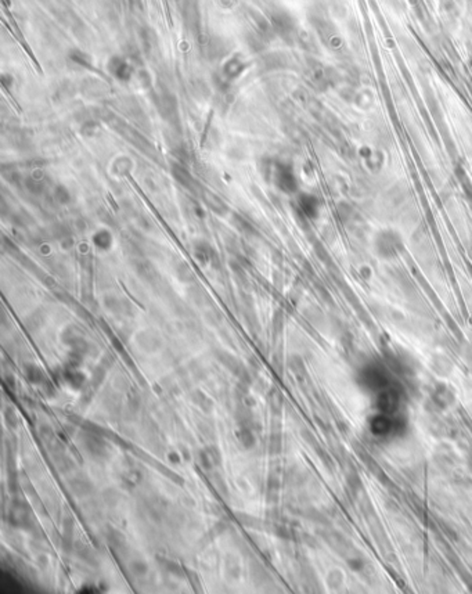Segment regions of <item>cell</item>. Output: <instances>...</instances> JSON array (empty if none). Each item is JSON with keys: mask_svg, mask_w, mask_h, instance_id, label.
I'll list each match as a JSON object with an SVG mask.
<instances>
[{"mask_svg": "<svg viewBox=\"0 0 472 594\" xmlns=\"http://www.w3.org/2000/svg\"><path fill=\"white\" fill-rule=\"evenodd\" d=\"M74 530H75V522L72 517H65V520L63 522V536L68 537V539H74Z\"/></svg>", "mask_w": 472, "mask_h": 594, "instance_id": "cell-22", "label": "cell"}, {"mask_svg": "<svg viewBox=\"0 0 472 594\" xmlns=\"http://www.w3.org/2000/svg\"><path fill=\"white\" fill-rule=\"evenodd\" d=\"M198 429H199V432L202 433L204 436H207V438H211V436H212V435L215 433L214 428L211 427V424H208V423H205V421H199Z\"/></svg>", "mask_w": 472, "mask_h": 594, "instance_id": "cell-29", "label": "cell"}, {"mask_svg": "<svg viewBox=\"0 0 472 594\" xmlns=\"http://www.w3.org/2000/svg\"><path fill=\"white\" fill-rule=\"evenodd\" d=\"M129 569H130V572H132L134 576L141 578V576H144V575L148 572V565L147 562H144L143 560H134V561L130 562Z\"/></svg>", "mask_w": 472, "mask_h": 594, "instance_id": "cell-18", "label": "cell"}, {"mask_svg": "<svg viewBox=\"0 0 472 594\" xmlns=\"http://www.w3.org/2000/svg\"><path fill=\"white\" fill-rule=\"evenodd\" d=\"M24 373H25V377L28 378V381L32 382V384H42V382H44L43 371L35 364H27L24 367Z\"/></svg>", "mask_w": 472, "mask_h": 594, "instance_id": "cell-11", "label": "cell"}, {"mask_svg": "<svg viewBox=\"0 0 472 594\" xmlns=\"http://www.w3.org/2000/svg\"><path fill=\"white\" fill-rule=\"evenodd\" d=\"M60 191L61 190H60V187H59L57 191H56V198L59 199L60 202H63V204H64V202H66V201L69 199V194H68V191H66L64 187H63V193H60Z\"/></svg>", "mask_w": 472, "mask_h": 594, "instance_id": "cell-35", "label": "cell"}, {"mask_svg": "<svg viewBox=\"0 0 472 594\" xmlns=\"http://www.w3.org/2000/svg\"><path fill=\"white\" fill-rule=\"evenodd\" d=\"M68 486L76 497H85L93 492V484L86 477H74L68 481Z\"/></svg>", "mask_w": 472, "mask_h": 594, "instance_id": "cell-4", "label": "cell"}, {"mask_svg": "<svg viewBox=\"0 0 472 594\" xmlns=\"http://www.w3.org/2000/svg\"><path fill=\"white\" fill-rule=\"evenodd\" d=\"M238 518H240L241 524L245 525V527H251V528L258 527V524H256L258 520H256V518H253V517H251V515H247V514H238Z\"/></svg>", "mask_w": 472, "mask_h": 594, "instance_id": "cell-27", "label": "cell"}, {"mask_svg": "<svg viewBox=\"0 0 472 594\" xmlns=\"http://www.w3.org/2000/svg\"><path fill=\"white\" fill-rule=\"evenodd\" d=\"M274 535L279 536L281 539H289V537H291V536H289V530H288L287 527H284V525H277L276 529H274Z\"/></svg>", "mask_w": 472, "mask_h": 594, "instance_id": "cell-31", "label": "cell"}, {"mask_svg": "<svg viewBox=\"0 0 472 594\" xmlns=\"http://www.w3.org/2000/svg\"><path fill=\"white\" fill-rule=\"evenodd\" d=\"M373 431L376 432V435H382L386 433L392 428V424L389 420H386L385 417H377L374 418L373 424H371Z\"/></svg>", "mask_w": 472, "mask_h": 594, "instance_id": "cell-14", "label": "cell"}, {"mask_svg": "<svg viewBox=\"0 0 472 594\" xmlns=\"http://www.w3.org/2000/svg\"><path fill=\"white\" fill-rule=\"evenodd\" d=\"M218 359H219V362H220L223 366L226 367L227 370H230L231 373L234 375H238L240 373H241V370H243L244 367L241 366V363L238 362V360L233 356V355H230V353L227 352H219L218 353Z\"/></svg>", "mask_w": 472, "mask_h": 594, "instance_id": "cell-7", "label": "cell"}, {"mask_svg": "<svg viewBox=\"0 0 472 594\" xmlns=\"http://www.w3.org/2000/svg\"><path fill=\"white\" fill-rule=\"evenodd\" d=\"M168 460L172 464H177V462H180V455L177 452H170L169 456H168Z\"/></svg>", "mask_w": 472, "mask_h": 594, "instance_id": "cell-36", "label": "cell"}, {"mask_svg": "<svg viewBox=\"0 0 472 594\" xmlns=\"http://www.w3.org/2000/svg\"><path fill=\"white\" fill-rule=\"evenodd\" d=\"M376 251L381 258H393L402 252V241L392 230L379 231L376 237Z\"/></svg>", "mask_w": 472, "mask_h": 594, "instance_id": "cell-1", "label": "cell"}, {"mask_svg": "<svg viewBox=\"0 0 472 594\" xmlns=\"http://www.w3.org/2000/svg\"><path fill=\"white\" fill-rule=\"evenodd\" d=\"M281 449H283V436H281V433H272L270 440H269V453L270 455H279Z\"/></svg>", "mask_w": 472, "mask_h": 594, "instance_id": "cell-17", "label": "cell"}, {"mask_svg": "<svg viewBox=\"0 0 472 594\" xmlns=\"http://www.w3.org/2000/svg\"><path fill=\"white\" fill-rule=\"evenodd\" d=\"M104 500H105V503L108 506H117L119 503V492L112 489V488L107 489L104 492Z\"/></svg>", "mask_w": 472, "mask_h": 594, "instance_id": "cell-24", "label": "cell"}, {"mask_svg": "<svg viewBox=\"0 0 472 594\" xmlns=\"http://www.w3.org/2000/svg\"><path fill=\"white\" fill-rule=\"evenodd\" d=\"M208 453L211 455V457H212V460H214V462L218 465V464H220L221 462V456H220V452H219V449L216 448V446H209V448H207Z\"/></svg>", "mask_w": 472, "mask_h": 594, "instance_id": "cell-30", "label": "cell"}, {"mask_svg": "<svg viewBox=\"0 0 472 594\" xmlns=\"http://www.w3.org/2000/svg\"><path fill=\"white\" fill-rule=\"evenodd\" d=\"M139 342H140L141 348L146 349V351H154V349H157V345L159 344L157 337H154V335H148L147 332H143V334H141L140 337H139Z\"/></svg>", "mask_w": 472, "mask_h": 594, "instance_id": "cell-16", "label": "cell"}, {"mask_svg": "<svg viewBox=\"0 0 472 594\" xmlns=\"http://www.w3.org/2000/svg\"><path fill=\"white\" fill-rule=\"evenodd\" d=\"M279 488H280V481H279V478L270 477L267 479V489H269V493L277 492L279 491Z\"/></svg>", "mask_w": 472, "mask_h": 594, "instance_id": "cell-32", "label": "cell"}, {"mask_svg": "<svg viewBox=\"0 0 472 594\" xmlns=\"http://www.w3.org/2000/svg\"><path fill=\"white\" fill-rule=\"evenodd\" d=\"M127 406H129V410L132 413H137L140 410L141 396L136 391H130V394L127 396Z\"/></svg>", "mask_w": 472, "mask_h": 594, "instance_id": "cell-20", "label": "cell"}, {"mask_svg": "<svg viewBox=\"0 0 472 594\" xmlns=\"http://www.w3.org/2000/svg\"><path fill=\"white\" fill-rule=\"evenodd\" d=\"M347 484H349V488L353 491L354 495H356V493L359 492V489L362 488V481H360V478L357 477V474H356V472H352V474H349V475H347Z\"/></svg>", "mask_w": 472, "mask_h": 594, "instance_id": "cell-25", "label": "cell"}, {"mask_svg": "<svg viewBox=\"0 0 472 594\" xmlns=\"http://www.w3.org/2000/svg\"><path fill=\"white\" fill-rule=\"evenodd\" d=\"M195 255L202 264H208L209 259H211V255H212V250L205 244H201L198 248L195 250Z\"/></svg>", "mask_w": 472, "mask_h": 594, "instance_id": "cell-23", "label": "cell"}, {"mask_svg": "<svg viewBox=\"0 0 472 594\" xmlns=\"http://www.w3.org/2000/svg\"><path fill=\"white\" fill-rule=\"evenodd\" d=\"M108 542H110L111 547L115 549V550H118L122 546H125V539H124L122 533L118 532V530H114V529H111L110 533H108Z\"/></svg>", "mask_w": 472, "mask_h": 594, "instance_id": "cell-19", "label": "cell"}, {"mask_svg": "<svg viewBox=\"0 0 472 594\" xmlns=\"http://www.w3.org/2000/svg\"><path fill=\"white\" fill-rule=\"evenodd\" d=\"M40 438L43 440H50L53 438V429L49 426L40 427Z\"/></svg>", "mask_w": 472, "mask_h": 594, "instance_id": "cell-34", "label": "cell"}, {"mask_svg": "<svg viewBox=\"0 0 472 594\" xmlns=\"http://www.w3.org/2000/svg\"><path fill=\"white\" fill-rule=\"evenodd\" d=\"M100 436L101 435L85 432L83 438H82V445H83L85 450L93 459H98V460L108 457V449L105 446V442Z\"/></svg>", "mask_w": 472, "mask_h": 594, "instance_id": "cell-2", "label": "cell"}, {"mask_svg": "<svg viewBox=\"0 0 472 594\" xmlns=\"http://www.w3.org/2000/svg\"><path fill=\"white\" fill-rule=\"evenodd\" d=\"M198 462L199 464H201V467L204 469H207V471L212 469V467L215 465L214 460H212L211 455L208 453L207 449H202V450H199L198 452Z\"/></svg>", "mask_w": 472, "mask_h": 594, "instance_id": "cell-21", "label": "cell"}, {"mask_svg": "<svg viewBox=\"0 0 472 594\" xmlns=\"http://www.w3.org/2000/svg\"><path fill=\"white\" fill-rule=\"evenodd\" d=\"M274 183L276 186L284 193H295L298 190V182L296 177L292 172V169L288 166H277L276 173H274Z\"/></svg>", "mask_w": 472, "mask_h": 594, "instance_id": "cell-3", "label": "cell"}, {"mask_svg": "<svg viewBox=\"0 0 472 594\" xmlns=\"http://www.w3.org/2000/svg\"><path fill=\"white\" fill-rule=\"evenodd\" d=\"M341 582H342V576H341V573L338 571H332L328 575V585L332 589H337L341 585Z\"/></svg>", "mask_w": 472, "mask_h": 594, "instance_id": "cell-28", "label": "cell"}, {"mask_svg": "<svg viewBox=\"0 0 472 594\" xmlns=\"http://www.w3.org/2000/svg\"><path fill=\"white\" fill-rule=\"evenodd\" d=\"M4 420H6L8 427H11V428L17 427L18 417H17V414H15V411L13 410V409H7V410L4 411Z\"/></svg>", "mask_w": 472, "mask_h": 594, "instance_id": "cell-26", "label": "cell"}, {"mask_svg": "<svg viewBox=\"0 0 472 594\" xmlns=\"http://www.w3.org/2000/svg\"><path fill=\"white\" fill-rule=\"evenodd\" d=\"M468 465H470V469L472 471V457L470 459V460H468Z\"/></svg>", "mask_w": 472, "mask_h": 594, "instance_id": "cell-37", "label": "cell"}, {"mask_svg": "<svg viewBox=\"0 0 472 594\" xmlns=\"http://www.w3.org/2000/svg\"><path fill=\"white\" fill-rule=\"evenodd\" d=\"M158 561H159L161 566H162L166 572L172 573V575H176V576H182V575H183L182 566H180L179 564H176L175 561H170V560H168V558H162V557L158 558Z\"/></svg>", "mask_w": 472, "mask_h": 594, "instance_id": "cell-15", "label": "cell"}, {"mask_svg": "<svg viewBox=\"0 0 472 594\" xmlns=\"http://www.w3.org/2000/svg\"><path fill=\"white\" fill-rule=\"evenodd\" d=\"M298 205H299L301 211H302L308 218H310V219L317 218L320 204H318V199L315 197V196H312V194H302L301 197L298 198Z\"/></svg>", "mask_w": 472, "mask_h": 594, "instance_id": "cell-5", "label": "cell"}, {"mask_svg": "<svg viewBox=\"0 0 472 594\" xmlns=\"http://www.w3.org/2000/svg\"><path fill=\"white\" fill-rule=\"evenodd\" d=\"M237 438L244 446V449H252L256 445V436L252 431V428H248V427H241L237 433Z\"/></svg>", "mask_w": 472, "mask_h": 594, "instance_id": "cell-8", "label": "cell"}, {"mask_svg": "<svg viewBox=\"0 0 472 594\" xmlns=\"http://www.w3.org/2000/svg\"><path fill=\"white\" fill-rule=\"evenodd\" d=\"M190 399H191L192 403L195 404L197 407H199L204 413H207V414L211 413L212 409H214V402L211 400V397L207 394H204L202 391H199V389H195V391L190 392Z\"/></svg>", "mask_w": 472, "mask_h": 594, "instance_id": "cell-6", "label": "cell"}, {"mask_svg": "<svg viewBox=\"0 0 472 594\" xmlns=\"http://www.w3.org/2000/svg\"><path fill=\"white\" fill-rule=\"evenodd\" d=\"M64 378L72 388H81L83 382H85V375L82 374L81 371L75 370L74 367H69L68 370H65Z\"/></svg>", "mask_w": 472, "mask_h": 594, "instance_id": "cell-10", "label": "cell"}, {"mask_svg": "<svg viewBox=\"0 0 472 594\" xmlns=\"http://www.w3.org/2000/svg\"><path fill=\"white\" fill-rule=\"evenodd\" d=\"M93 241H94V244L97 245V248L107 251L111 247V244H112V237H111V234L107 230H100V231H97L96 234H94Z\"/></svg>", "mask_w": 472, "mask_h": 594, "instance_id": "cell-12", "label": "cell"}, {"mask_svg": "<svg viewBox=\"0 0 472 594\" xmlns=\"http://www.w3.org/2000/svg\"><path fill=\"white\" fill-rule=\"evenodd\" d=\"M226 529H227V525H226L224 522H218V524H215V527L212 528V530H211V533L214 536H219L221 535V533H224Z\"/></svg>", "mask_w": 472, "mask_h": 594, "instance_id": "cell-33", "label": "cell"}, {"mask_svg": "<svg viewBox=\"0 0 472 594\" xmlns=\"http://www.w3.org/2000/svg\"><path fill=\"white\" fill-rule=\"evenodd\" d=\"M75 551L78 553V557L81 558V560H83L85 562H88V564L90 565H97L98 564V561H97V557L94 556V553L89 549V546H86L85 543L82 542H78L75 543Z\"/></svg>", "mask_w": 472, "mask_h": 594, "instance_id": "cell-9", "label": "cell"}, {"mask_svg": "<svg viewBox=\"0 0 472 594\" xmlns=\"http://www.w3.org/2000/svg\"><path fill=\"white\" fill-rule=\"evenodd\" d=\"M204 198H205V201H207L208 204H209V206L214 209L215 212L218 213H224L226 212V209H227V206H226V204L221 201L220 198L218 197V196H215L214 193H209V191H207L205 193V196H204Z\"/></svg>", "mask_w": 472, "mask_h": 594, "instance_id": "cell-13", "label": "cell"}]
</instances>
